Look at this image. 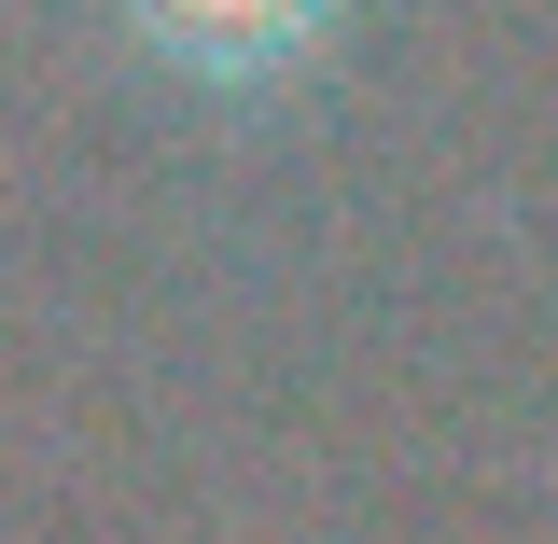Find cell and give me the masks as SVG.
Segmentation results:
<instances>
[{"label": "cell", "instance_id": "obj_1", "mask_svg": "<svg viewBox=\"0 0 558 544\" xmlns=\"http://www.w3.org/2000/svg\"><path fill=\"white\" fill-rule=\"evenodd\" d=\"M98 14H112L168 84H196L223 112H266V98H293V84L336 70L363 0H98Z\"/></svg>", "mask_w": 558, "mask_h": 544}]
</instances>
